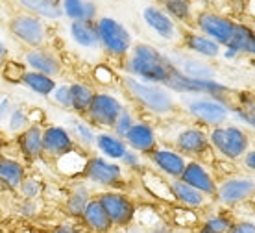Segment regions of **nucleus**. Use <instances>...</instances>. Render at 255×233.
I'll use <instances>...</instances> for the list:
<instances>
[{
    "label": "nucleus",
    "instance_id": "obj_36",
    "mask_svg": "<svg viewBox=\"0 0 255 233\" xmlns=\"http://www.w3.org/2000/svg\"><path fill=\"white\" fill-rule=\"evenodd\" d=\"M233 224H235V221L228 213H213L209 217H205L200 226L211 233H230Z\"/></svg>",
    "mask_w": 255,
    "mask_h": 233
},
{
    "label": "nucleus",
    "instance_id": "obj_29",
    "mask_svg": "<svg viewBox=\"0 0 255 233\" xmlns=\"http://www.w3.org/2000/svg\"><path fill=\"white\" fill-rule=\"evenodd\" d=\"M95 196L91 195V191L83 185V183H78L74 185V189L70 191L69 196H67V202H65V209H67V215L70 219H76L80 221L82 219L85 208L89 206V202L93 200Z\"/></svg>",
    "mask_w": 255,
    "mask_h": 233
},
{
    "label": "nucleus",
    "instance_id": "obj_18",
    "mask_svg": "<svg viewBox=\"0 0 255 233\" xmlns=\"http://www.w3.org/2000/svg\"><path fill=\"white\" fill-rule=\"evenodd\" d=\"M24 63L33 72H41L50 78H56L61 72L59 57L54 52L45 50V48H30L24 54Z\"/></svg>",
    "mask_w": 255,
    "mask_h": 233
},
{
    "label": "nucleus",
    "instance_id": "obj_22",
    "mask_svg": "<svg viewBox=\"0 0 255 233\" xmlns=\"http://www.w3.org/2000/svg\"><path fill=\"white\" fill-rule=\"evenodd\" d=\"M17 145L28 161H37L43 156V128L39 124H30L24 132L19 133Z\"/></svg>",
    "mask_w": 255,
    "mask_h": 233
},
{
    "label": "nucleus",
    "instance_id": "obj_37",
    "mask_svg": "<svg viewBox=\"0 0 255 233\" xmlns=\"http://www.w3.org/2000/svg\"><path fill=\"white\" fill-rule=\"evenodd\" d=\"M233 113L243 120V122H246L248 126L255 128V96H250V95L239 96V106L233 107Z\"/></svg>",
    "mask_w": 255,
    "mask_h": 233
},
{
    "label": "nucleus",
    "instance_id": "obj_14",
    "mask_svg": "<svg viewBox=\"0 0 255 233\" xmlns=\"http://www.w3.org/2000/svg\"><path fill=\"white\" fill-rule=\"evenodd\" d=\"M148 158H150V163L159 170L163 176L170 178V180L181 178L187 167L185 156H181L178 150H172V148H159L157 146Z\"/></svg>",
    "mask_w": 255,
    "mask_h": 233
},
{
    "label": "nucleus",
    "instance_id": "obj_19",
    "mask_svg": "<svg viewBox=\"0 0 255 233\" xmlns=\"http://www.w3.org/2000/svg\"><path fill=\"white\" fill-rule=\"evenodd\" d=\"M170 193H172L174 204H178L181 208L196 211V209H202L207 206V196L202 195L200 191H196L191 185H187L185 182H181L179 178L178 180H170Z\"/></svg>",
    "mask_w": 255,
    "mask_h": 233
},
{
    "label": "nucleus",
    "instance_id": "obj_24",
    "mask_svg": "<svg viewBox=\"0 0 255 233\" xmlns=\"http://www.w3.org/2000/svg\"><path fill=\"white\" fill-rule=\"evenodd\" d=\"M69 32H70L72 41H74L78 46H83V48H96V46L100 44L95 20H72Z\"/></svg>",
    "mask_w": 255,
    "mask_h": 233
},
{
    "label": "nucleus",
    "instance_id": "obj_53",
    "mask_svg": "<svg viewBox=\"0 0 255 233\" xmlns=\"http://www.w3.org/2000/svg\"><path fill=\"white\" fill-rule=\"evenodd\" d=\"M246 54L252 57H255V32L254 35H252V39H250V44H248V48H246Z\"/></svg>",
    "mask_w": 255,
    "mask_h": 233
},
{
    "label": "nucleus",
    "instance_id": "obj_52",
    "mask_svg": "<svg viewBox=\"0 0 255 233\" xmlns=\"http://www.w3.org/2000/svg\"><path fill=\"white\" fill-rule=\"evenodd\" d=\"M243 161H244V167H246V169L254 170L255 172V148L254 150L246 152V156L243 158Z\"/></svg>",
    "mask_w": 255,
    "mask_h": 233
},
{
    "label": "nucleus",
    "instance_id": "obj_8",
    "mask_svg": "<svg viewBox=\"0 0 255 233\" xmlns=\"http://www.w3.org/2000/svg\"><path fill=\"white\" fill-rule=\"evenodd\" d=\"M9 32L17 41L30 48H41L46 39V28L43 20L32 13H20L9 20Z\"/></svg>",
    "mask_w": 255,
    "mask_h": 233
},
{
    "label": "nucleus",
    "instance_id": "obj_30",
    "mask_svg": "<svg viewBox=\"0 0 255 233\" xmlns=\"http://www.w3.org/2000/svg\"><path fill=\"white\" fill-rule=\"evenodd\" d=\"M20 83L39 96H52L54 89L58 87L54 78L41 74V72H33V70H26Z\"/></svg>",
    "mask_w": 255,
    "mask_h": 233
},
{
    "label": "nucleus",
    "instance_id": "obj_31",
    "mask_svg": "<svg viewBox=\"0 0 255 233\" xmlns=\"http://www.w3.org/2000/svg\"><path fill=\"white\" fill-rule=\"evenodd\" d=\"M19 4L26 9H30L32 15L43 17V19L56 20L63 15V9L56 0H19Z\"/></svg>",
    "mask_w": 255,
    "mask_h": 233
},
{
    "label": "nucleus",
    "instance_id": "obj_1",
    "mask_svg": "<svg viewBox=\"0 0 255 233\" xmlns=\"http://www.w3.org/2000/svg\"><path fill=\"white\" fill-rule=\"evenodd\" d=\"M126 70L128 74L140 82L155 83V85L165 87L176 70V65L170 61V57L157 50L155 46L139 43L131 46V54H128Z\"/></svg>",
    "mask_w": 255,
    "mask_h": 233
},
{
    "label": "nucleus",
    "instance_id": "obj_51",
    "mask_svg": "<svg viewBox=\"0 0 255 233\" xmlns=\"http://www.w3.org/2000/svg\"><path fill=\"white\" fill-rule=\"evenodd\" d=\"M11 102H9V98H2L0 100V122L2 120H6L7 117H9V113H11Z\"/></svg>",
    "mask_w": 255,
    "mask_h": 233
},
{
    "label": "nucleus",
    "instance_id": "obj_3",
    "mask_svg": "<svg viewBox=\"0 0 255 233\" xmlns=\"http://www.w3.org/2000/svg\"><path fill=\"white\" fill-rule=\"evenodd\" d=\"M209 143L228 161H237L246 156L250 148V137L239 126H217L209 133Z\"/></svg>",
    "mask_w": 255,
    "mask_h": 233
},
{
    "label": "nucleus",
    "instance_id": "obj_50",
    "mask_svg": "<svg viewBox=\"0 0 255 233\" xmlns=\"http://www.w3.org/2000/svg\"><path fill=\"white\" fill-rule=\"evenodd\" d=\"M230 233H255V221H248V219L235 221Z\"/></svg>",
    "mask_w": 255,
    "mask_h": 233
},
{
    "label": "nucleus",
    "instance_id": "obj_38",
    "mask_svg": "<svg viewBox=\"0 0 255 233\" xmlns=\"http://www.w3.org/2000/svg\"><path fill=\"white\" fill-rule=\"evenodd\" d=\"M161 4H163L165 13L170 19H191V0H161Z\"/></svg>",
    "mask_w": 255,
    "mask_h": 233
},
{
    "label": "nucleus",
    "instance_id": "obj_21",
    "mask_svg": "<svg viewBox=\"0 0 255 233\" xmlns=\"http://www.w3.org/2000/svg\"><path fill=\"white\" fill-rule=\"evenodd\" d=\"M142 19L148 24V28L155 32L159 37L166 39V41H172L178 35V30H176V24H174V19H170L163 9L159 7L148 6L144 11H142Z\"/></svg>",
    "mask_w": 255,
    "mask_h": 233
},
{
    "label": "nucleus",
    "instance_id": "obj_39",
    "mask_svg": "<svg viewBox=\"0 0 255 233\" xmlns=\"http://www.w3.org/2000/svg\"><path fill=\"white\" fill-rule=\"evenodd\" d=\"M122 233H174V228L166 221L153 222V224H139V222H131L128 228L121 230Z\"/></svg>",
    "mask_w": 255,
    "mask_h": 233
},
{
    "label": "nucleus",
    "instance_id": "obj_17",
    "mask_svg": "<svg viewBox=\"0 0 255 233\" xmlns=\"http://www.w3.org/2000/svg\"><path fill=\"white\" fill-rule=\"evenodd\" d=\"M209 146V133L202 128H185L176 135V148L181 156H204Z\"/></svg>",
    "mask_w": 255,
    "mask_h": 233
},
{
    "label": "nucleus",
    "instance_id": "obj_15",
    "mask_svg": "<svg viewBox=\"0 0 255 233\" xmlns=\"http://www.w3.org/2000/svg\"><path fill=\"white\" fill-rule=\"evenodd\" d=\"M124 143L128 145L129 150L150 156L157 148V135H155L153 126H150L148 122L137 120L133 126L129 128V132L124 135Z\"/></svg>",
    "mask_w": 255,
    "mask_h": 233
},
{
    "label": "nucleus",
    "instance_id": "obj_54",
    "mask_svg": "<svg viewBox=\"0 0 255 233\" xmlns=\"http://www.w3.org/2000/svg\"><path fill=\"white\" fill-rule=\"evenodd\" d=\"M6 56H7L6 46H4V43L0 41V69H2V65L6 63Z\"/></svg>",
    "mask_w": 255,
    "mask_h": 233
},
{
    "label": "nucleus",
    "instance_id": "obj_46",
    "mask_svg": "<svg viewBox=\"0 0 255 233\" xmlns=\"http://www.w3.org/2000/svg\"><path fill=\"white\" fill-rule=\"evenodd\" d=\"M121 167H124V169H129V170H142L140 154H137V152H133V150H129V148H128L126 154L121 158Z\"/></svg>",
    "mask_w": 255,
    "mask_h": 233
},
{
    "label": "nucleus",
    "instance_id": "obj_10",
    "mask_svg": "<svg viewBox=\"0 0 255 233\" xmlns=\"http://www.w3.org/2000/svg\"><path fill=\"white\" fill-rule=\"evenodd\" d=\"M122 109H124V104L115 95H111V93H95L85 117L89 119V124H93V126L109 128L111 130Z\"/></svg>",
    "mask_w": 255,
    "mask_h": 233
},
{
    "label": "nucleus",
    "instance_id": "obj_16",
    "mask_svg": "<svg viewBox=\"0 0 255 233\" xmlns=\"http://www.w3.org/2000/svg\"><path fill=\"white\" fill-rule=\"evenodd\" d=\"M179 180L185 182L187 185L194 187L196 191H200L207 198L217 195L218 183L215 182V178L211 176V172L200 161H187V167Z\"/></svg>",
    "mask_w": 255,
    "mask_h": 233
},
{
    "label": "nucleus",
    "instance_id": "obj_26",
    "mask_svg": "<svg viewBox=\"0 0 255 233\" xmlns=\"http://www.w3.org/2000/svg\"><path fill=\"white\" fill-rule=\"evenodd\" d=\"M170 61L176 65V69H178L179 72H183L185 76L198 78V80H215V70L211 69L207 63L200 61L198 57L176 56V57H170Z\"/></svg>",
    "mask_w": 255,
    "mask_h": 233
},
{
    "label": "nucleus",
    "instance_id": "obj_11",
    "mask_svg": "<svg viewBox=\"0 0 255 233\" xmlns=\"http://www.w3.org/2000/svg\"><path fill=\"white\" fill-rule=\"evenodd\" d=\"M187 111L196 120H200L202 124H207V126L213 128L222 126L231 113V109L228 107L226 102L218 100V98H211V96L191 98L187 102Z\"/></svg>",
    "mask_w": 255,
    "mask_h": 233
},
{
    "label": "nucleus",
    "instance_id": "obj_45",
    "mask_svg": "<svg viewBox=\"0 0 255 233\" xmlns=\"http://www.w3.org/2000/svg\"><path fill=\"white\" fill-rule=\"evenodd\" d=\"M50 233H87V230L83 228V224L76 219H69V221H63L56 224L52 228Z\"/></svg>",
    "mask_w": 255,
    "mask_h": 233
},
{
    "label": "nucleus",
    "instance_id": "obj_35",
    "mask_svg": "<svg viewBox=\"0 0 255 233\" xmlns=\"http://www.w3.org/2000/svg\"><path fill=\"white\" fill-rule=\"evenodd\" d=\"M69 126H70L69 132L76 145H80L82 148L95 146L96 133H95V130L91 128V124H87V122H83V120H80V119H70Z\"/></svg>",
    "mask_w": 255,
    "mask_h": 233
},
{
    "label": "nucleus",
    "instance_id": "obj_49",
    "mask_svg": "<svg viewBox=\"0 0 255 233\" xmlns=\"http://www.w3.org/2000/svg\"><path fill=\"white\" fill-rule=\"evenodd\" d=\"M95 80L98 83H102V85H108L115 80V74H113V70L109 69L108 65H98L95 69Z\"/></svg>",
    "mask_w": 255,
    "mask_h": 233
},
{
    "label": "nucleus",
    "instance_id": "obj_2",
    "mask_svg": "<svg viewBox=\"0 0 255 233\" xmlns=\"http://www.w3.org/2000/svg\"><path fill=\"white\" fill-rule=\"evenodd\" d=\"M122 87L126 89V93L133 98L139 106H142L146 111L155 115H168L176 109V100L172 93L163 85L155 83L140 82L133 76H122Z\"/></svg>",
    "mask_w": 255,
    "mask_h": 233
},
{
    "label": "nucleus",
    "instance_id": "obj_9",
    "mask_svg": "<svg viewBox=\"0 0 255 233\" xmlns=\"http://www.w3.org/2000/svg\"><path fill=\"white\" fill-rule=\"evenodd\" d=\"M255 196V180L246 176L226 178L217 187V202L224 208H235L246 204Z\"/></svg>",
    "mask_w": 255,
    "mask_h": 233
},
{
    "label": "nucleus",
    "instance_id": "obj_7",
    "mask_svg": "<svg viewBox=\"0 0 255 233\" xmlns=\"http://www.w3.org/2000/svg\"><path fill=\"white\" fill-rule=\"evenodd\" d=\"M165 87L168 91H174V93L205 95L211 96V98H218V100H222V96L230 93V87L217 82V80H198V78L185 76L183 72H179L178 69L174 70V74L170 76V80H168Z\"/></svg>",
    "mask_w": 255,
    "mask_h": 233
},
{
    "label": "nucleus",
    "instance_id": "obj_23",
    "mask_svg": "<svg viewBox=\"0 0 255 233\" xmlns=\"http://www.w3.org/2000/svg\"><path fill=\"white\" fill-rule=\"evenodd\" d=\"M183 43H185L187 50L192 52L194 56L213 57V59H215V57H218L222 54V46H220L217 41H213V39H209L207 35H204V33H198V32L185 33Z\"/></svg>",
    "mask_w": 255,
    "mask_h": 233
},
{
    "label": "nucleus",
    "instance_id": "obj_28",
    "mask_svg": "<svg viewBox=\"0 0 255 233\" xmlns=\"http://www.w3.org/2000/svg\"><path fill=\"white\" fill-rule=\"evenodd\" d=\"M26 170L20 161L9 158H0V185L6 189H19L24 182Z\"/></svg>",
    "mask_w": 255,
    "mask_h": 233
},
{
    "label": "nucleus",
    "instance_id": "obj_40",
    "mask_svg": "<svg viewBox=\"0 0 255 233\" xmlns=\"http://www.w3.org/2000/svg\"><path fill=\"white\" fill-rule=\"evenodd\" d=\"M30 124H32L30 115L26 113L22 107H13L9 117H7V130L13 133H20V132H24Z\"/></svg>",
    "mask_w": 255,
    "mask_h": 233
},
{
    "label": "nucleus",
    "instance_id": "obj_20",
    "mask_svg": "<svg viewBox=\"0 0 255 233\" xmlns=\"http://www.w3.org/2000/svg\"><path fill=\"white\" fill-rule=\"evenodd\" d=\"M80 222L87 230V233H111L115 230L111 221H109L108 213L104 211L100 202L96 200V196L89 202V206L85 208Z\"/></svg>",
    "mask_w": 255,
    "mask_h": 233
},
{
    "label": "nucleus",
    "instance_id": "obj_55",
    "mask_svg": "<svg viewBox=\"0 0 255 233\" xmlns=\"http://www.w3.org/2000/svg\"><path fill=\"white\" fill-rule=\"evenodd\" d=\"M196 233H211V232H207V230H205V228H202V226H200V228H198V230H196Z\"/></svg>",
    "mask_w": 255,
    "mask_h": 233
},
{
    "label": "nucleus",
    "instance_id": "obj_5",
    "mask_svg": "<svg viewBox=\"0 0 255 233\" xmlns=\"http://www.w3.org/2000/svg\"><path fill=\"white\" fill-rule=\"evenodd\" d=\"M83 178L98 187L117 191L124 185V169L117 161H109L102 156H95V158H89L85 165Z\"/></svg>",
    "mask_w": 255,
    "mask_h": 233
},
{
    "label": "nucleus",
    "instance_id": "obj_13",
    "mask_svg": "<svg viewBox=\"0 0 255 233\" xmlns=\"http://www.w3.org/2000/svg\"><path fill=\"white\" fill-rule=\"evenodd\" d=\"M76 148V143L70 135L69 128L48 126L43 130V156L58 159Z\"/></svg>",
    "mask_w": 255,
    "mask_h": 233
},
{
    "label": "nucleus",
    "instance_id": "obj_6",
    "mask_svg": "<svg viewBox=\"0 0 255 233\" xmlns=\"http://www.w3.org/2000/svg\"><path fill=\"white\" fill-rule=\"evenodd\" d=\"M96 200L100 202L104 211L108 213L113 228L124 230V228H128L133 222L137 206H135V202L126 193H121V191H104V193L96 196Z\"/></svg>",
    "mask_w": 255,
    "mask_h": 233
},
{
    "label": "nucleus",
    "instance_id": "obj_42",
    "mask_svg": "<svg viewBox=\"0 0 255 233\" xmlns=\"http://www.w3.org/2000/svg\"><path fill=\"white\" fill-rule=\"evenodd\" d=\"M19 191L22 195V200H39V196L43 193V183L35 178H24Z\"/></svg>",
    "mask_w": 255,
    "mask_h": 233
},
{
    "label": "nucleus",
    "instance_id": "obj_34",
    "mask_svg": "<svg viewBox=\"0 0 255 233\" xmlns=\"http://www.w3.org/2000/svg\"><path fill=\"white\" fill-rule=\"evenodd\" d=\"M87 161H89V158L85 154H82L78 148H74L72 152H69V154H65V156L56 159L58 169L63 172L65 176H78V174L83 176V170H85Z\"/></svg>",
    "mask_w": 255,
    "mask_h": 233
},
{
    "label": "nucleus",
    "instance_id": "obj_25",
    "mask_svg": "<svg viewBox=\"0 0 255 233\" xmlns=\"http://www.w3.org/2000/svg\"><path fill=\"white\" fill-rule=\"evenodd\" d=\"M95 146L98 148V152L102 154L104 158L109 159V161H121V158L128 150V145L124 143V139L117 137L113 132L96 133Z\"/></svg>",
    "mask_w": 255,
    "mask_h": 233
},
{
    "label": "nucleus",
    "instance_id": "obj_43",
    "mask_svg": "<svg viewBox=\"0 0 255 233\" xmlns=\"http://www.w3.org/2000/svg\"><path fill=\"white\" fill-rule=\"evenodd\" d=\"M137 120L133 119V115H131V111L128 109V107H124L121 111V115H119V119H117V122L113 124V133H115L117 137L124 139V135H126L128 132H129V128L133 126Z\"/></svg>",
    "mask_w": 255,
    "mask_h": 233
},
{
    "label": "nucleus",
    "instance_id": "obj_48",
    "mask_svg": "<svg viewBox=\"0 0 255 233\" xmlns=\"http://www.w3.org/2000/svg\"><path fill=\"white\" fill-rule=\"evenodd\" d=\"M39 202L37 200H22L19 204V213L20 217H26V219H33L39 215Z\"/></svg>",
    "mask_w": 255,
    "mask_h": 233
},
{
    "label": "nucleus",
    "instance_id": "obj_44",
    "mask_svg": "<svg viewBox=\"0 0 255 233\" xmlns=\"http://www.w3.org/2000/svg\"><path fill=\"white\" fill-rule=\"evenodd\" d=\"M24 72H26L24 65L17 63V61H6V63L2 65V76H4V80H7V82L11 83L22 82Z\"/></svg>",
    "mask_w": 255,
    "mask_h": 233
},
{
    "label": "nucleus",
    "instance_id": "obj_56",
    "mask_svg": "<svg viewBox=\"0 0 255 233\" xmlns=\"http://www.w3.org/2000/svg\"><path fill=\"white\" fill-rule=\"evenodd\" d=\"M252 65L255 67V57H252Z\"/></svg>",
    "mask_w": 255,
    "mask_h": 233
},
{
    "label": "nucleus",
    "instance_id": "obj_32",
    "mask_svg": "<svg viewBox=\"0 0 255 233\" xmlns=\"http://www.w3.org/2000/svg\"><path fill=\"white\" fill-rule=\"evenodd\" d=\"M70 109L78 115H85L89 109L95 91L87 85V83H70Z\"/></svg>",
    "mask_w": 255,
    "mask_h": 233
},
{
    "label": "nucleus",
    "instance_id": "obj_47",
    "mask_svg": "<svg viewBox=\"0 0 255 233\" xmlns=\"http://www.w3.org/2000/svg\"><path fill=\"white\" fill-rule=\"evenodd\" d=\"M54 102L61 106L63 109H70V87L69 85H58L52 93Z\"/></svg>",
    "mask_w": 255,
    "mask_h": 233
},
{
    "label": "nucleus",
    "instance_id": "obj_27",
    "mask_svg": "<svg viewBox=\"0 0 255 233\" xmlns=\"http://www.w3.org/2000/svg\"><path fill=\"white\" fill-rule=\"evenodd\" d=\"M140 180L144 189L153 196V198H159L163 202H174L172 193H170V182L168 178L161 176L153 170H140Z\"/></svg>",
    "mask_w": 255,
    "mask_h": 233
},
{
    "label": "nucleus",
    "instance_id": "obj_33",
    "mask_svg": "<svg viewBox=\"0 0 255 233\" xmlns=\"http://www.w3.org/2000/svg\"><path fill=\"white\" fill-rule=\"evenodd\" d=\"M252 35H254V30H250L248 26L237 22L233 37H231V41L228 43L226 50H224V57H226V59H233V57H237L239 54H246V48H248Z\"/></svg>",
    "mask_w": 255,
    "mask_h": 233
},
{
    "label": "nucleus",
    "instance_id": "obj_41",
    "mask_svg": "<svg viewBox=\"0 0 255 233\" xmlns=\"http://www.w3.org/2000/svg\"><path fill=\"white\" fill-rule=\"evenodd\" d=\"M85 7H87L85 0H63L61 2V9L70 20H85Z\"/></svg>",
    "mask_w": 255,
    "mask_h": 233
},
{
    "label": "nucleus",
    "instance_id": "obj_4",
    "mask_svg": "<svg viewBox=\"0 0 255 233\" xmlns=\"http://www.w3.org/2000/svg\"><path fill=\"white\" fill-rule=\"evenodd\" d=\"M96 30L102 48L113 57H126L131 52V33L122 22L113 17H102L96 20Z\"/></svg>",
    "mask_w": 255,
    "mask_h": 233
},
{
    "label": "nucleus",
    "instance_id": "obj_12",
    "mask_svg": "<svg viewBox=\"0 0 255 233\" xmlns=\"http://www.w3.org/2000/svg\"><path fill=\"white\" fill-rule=\"evenodd\" d=\"M196 26L204 35H207L213 41H217L220 46H228V43L233 37L237 22L228 19V17L218 15V13L204 11L196 17Z\"/></svg>",
    "mask_w": 255,
    "mask_h": 233
}]
</instances>
